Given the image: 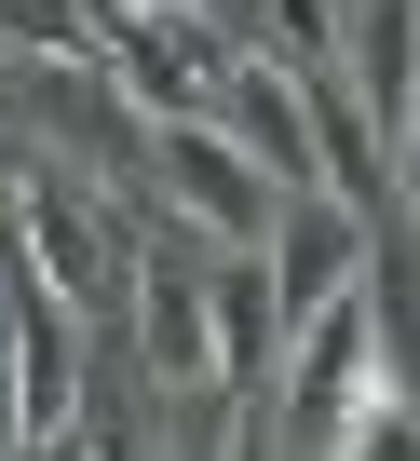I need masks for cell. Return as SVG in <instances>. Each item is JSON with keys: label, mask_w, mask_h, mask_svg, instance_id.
<instances>
[{"label": "cell", "mask_w": 420, "mask_h": 461, "mask_svg": "<svg viewBox=\"0 0 420 461\" xmlns=\"http://www.w3.org/2000/svg\"><path fill=\"white\" fill-rule=\"evenodd\" d=\"M136 190H149L163 217H190L203 245H272V217H285V176H258V149H245L218 109L149 122V136H136Z\"/></svg>", "instance_id": "6da1fadb"}, {"label": "cell", "mask_w": 420, "mask_h": 461, "mask_svg": "<svg viewBox=\"0 0 420 461\" xmlns=\"http://www.w3.org/2000/svg\"><path fill=\"white\" fill-rule=\"evenodd\" d=\"M109 95L136 122H190V109H218L231 68H245V28L231 14H203V0H136V14H109Z\"/></svg>", "instance_id": "7a4b0ae2"}, {"label": "cell", "mask_w": 420, "mask_h": 461, "mask_svg": "<svg viewBox=\"0 0 420 461\" xmlns=\"http://www.w3.org/2000/svg\"><path fill=\"white\" fill-rule=\"evenodd\" d=\"M0 217H14V245H28V272H41L55 299H82V312H122V299H136V230L109 217V190L68 176V149H41Z\"/></svg>", "instance_id": "3957f363"}, {"label": "cell", "mask_w": 420, "mask_h": 461, "mask_svg": "<svg viewBox=\"0 0 420 461\" xmlns=\"http://www.w3.org/2000/svg\"><path fill=\"white\" fill-rule=\"evenodd\" d=\"M203 230L176 217V230H136V380L149 393H231V366H218V285H203Z\"/></svg>", "instance_id": "277c9868"}, {"label": "cell", "mask_w": 420, "mask_h": 461, "mask_svg": "<svg viewBox=\"0 0 420 461\" xmlns=\"http://www.w3.org/2000/svg\"><path fill=\"white\" fill-rule=\"evenodd\" d=\"M380 380H393V353H380V299L366 285L326 299V312H299V339H285V434L299 447H339Z\"/></svg>", "instance_id": "5b68a950"}, {"label": "cell", "mask_w": 420, "mask_h": 461, "mask_svg": "<svg viewBox=\"0 0 420 461\" xmlns=\"http://www.w3.org/2000/svg\"><path fill=\"white\" fill-rule=\"evenodd\" d=\"M366 258H380V217H366L353 190H285V217H272V285H285V312L353 299Z\"/></svg>", "instance_id": "8992f818"}, {"label": "cell", "mask_w": 420, "mask_h": 461, "mask_svg": "<svg viewBox=\"0 0 420 461\" xmlns=\"http://www.w3.org/2000/svg\"><path fill=\"white\" fill-rule=\"evenodd\" d=\"M203 285H218V366H231V393L272 407V393H285V339H299V312H285V285H272V245H218Z\"/></svg>", "instance_id": "52a82bcc"}, {"label": "cell", "mask_w": 420, "mask_h": 461, "mask_svg": "<svg viewBox=\"0 0 420 461\" xmlns=\"http://www.w3.org/2000/svg\"><path fill=\"white\" fill-rule=\"evenodd\" d=\"M339 68H353L366 122L393 136V109L420 95V0H353V28H339Z\"/></svg>", "instance_id": "ba28073f"}, {"label": "cell", "mask_w": 420, "mask_h": 461, "mask_svg": "<svg viewBox=\"0 0 420 461\" xmlns=\"http://www.w3.org/2000/svg\"><path fill=\"white\" fill-rule=\"evenodd\" d=\"M0 55H14V68H95L109 55V14H95V0H0Z\"/></svg>", "instance_id": "9c48e42d"}, {"label": "cell", "mask_w": 420, "mask_h": 461, "mask_svg": "<svg viewBox=\"0 0 420 461\" xmlns=\"http://www.w3.org/2000/svg\"><path fill=\"white\" fill-rule=\"evenodd\" d=\"M380 176H393V217H420V95L393 109V136H380Z\"/></svg>", "instance_id": "30bf717a"}]
</instances>
